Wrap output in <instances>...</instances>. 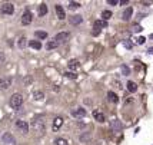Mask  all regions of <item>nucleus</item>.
Returning a JSON list of instances; mask_svg holds the SVG:
<instances>
[{
	"mask_svg": "<svg viewBox=\"0 0 153 145\" xmlns=\"http://www.w3.org/2000/svg\"><path fill=\"white\" fill-rule=\"evenodd\" d=\"M123 45H125L127 49H132V47H133V45H132V43H130L129 40H125V42H123Z\"/></svg>",
	"mask_w": 153,
	"mask_h": 145,
	"instance_id": "473e14b6",
	"label": "nucleus"
},
{
	"mask_svg": "<svg viewBox=\"0 0 153 145\" xmlns=\"http://www.w3.org/2000/svg\"><path fill=\"white\" fill-rule=\"evenodd\" d=\"M82 20L83 19H82V16H80V14H74V16L70 17V23L76 26V25H80V23H82Z\"/></svg>",
	"mask_w": 153,
	"mask_h": 145,
	"instance_id": "f8f14e48",
	"label": "nucleus"
},
{
	"mask_svg": "<svg viewBox=\"0 0 153 145\" xmlns=\"http://www.w3.org/2000/svg\"><path fill=\"white\" fill-rule=\"evenodd\" d=\"M120 71H122V73H123V75H129V73H130V69H129V68H127L126 65H122V68H120Z\"/></svg>",
	"mask_w": 153,
	"mask_h": 145,
	"instance_id": "c85d7f7f",
	"label": "nucleus"
},
{
	"mask_svg": "<svg viewBox=\"0 0 153 145\" xmlns=\"http://www.w3.org/2000/svg\"><path fill=\"white\" fill-rule=\"evenodd\" d=\"M147 52L150 53V55H153V47H150V49H149V50H147Z\"/></svg>",
	"mask_w": 153,
	"mask_h": 145,
	"instance_id": "e433bc0d",
	"label": "nucleus"
},
{
	"mask_svg": "<svg viewBox=\"0 0 153 145\" xmlns=\"http://www.w3.org/2000/svg\"><path fill=\"white\" fill-rule=\"evenodd\" d=\"M127 89H129L130 92H136V91H137V85L130 80V82H127Z\"/></svg>",
	"mask_w": 153,
	"mask_h": 145,
	"instance_id": "412c9836",
	"label": "nucleus"
},
{
	"mask_svg": "<svg viewBox=\"0 0 153 145\" xmlns=\"http://www.w3.org/2000/svg\"><path fill=\"white\" fill-rule=\"evenodd\" d=\"M69 38H70V35H69L67 32H60V33L56 35V39L54 40H56L57 43H65V42L69 40Z\"/></svg>",
	"mask_w": 153,
	"mask_h": 145,
	"instance_id": "20e7f679",
	"label": "nucleus"
},
{
	"mask_svg": "<svg viewBox=\"0 0 153 145\" xmlns=\"http://www.w3.org/2000/svg\"><path fill=\"white\" fill-rule=\"evenodd\" d=\"M12 86V78H0V88L1 89H7Z\"/></svg>",
	"mask_w": 153,
	"mask_h": 145,
	"instance_id": "0eeeda50",
	"label": "nucleus"
},
{
	"mask_svg": "<svg viewBox=\"0 0 153 145\" xmlns=\"http://www.w3.org/2000/svg\"><path fill=\"white\" fill-rule=\"evenodd\" d=\"M33 98L36 99V101H43V99H45V93L42 92V91H36L33 95Z\"/></svg>",
	"mask_w": 153,
	"mask_h": 145,
	"instance_id": "6ab92c4d",
	"label": "nucleus"
},
{
	"mask_svg": "<svg viewBox=\"0 0 153 145\" xmlns=\"http://www.w3.org/2000/svg\"><path fill=\"white\" fill-rule=\"evenodd\" d=\"M57 46H59V43H57L56 40H52V42H47V45H46V47L49 49V50H52V49H56Z\"/></svg>",
	"mask_w": 153,
	"mask_h": 145,
	"instance_id": "4be33fe9",
	"label": "nucleus"
},
{
	"mask_svg": "<svg viewBox=\"0 0 153 145\" xmlns=\"http://www.w3.org/2000/svg\"><path fill=\"white\" fill-rule=\"evenodd\" d=\"M107 99H109L110 102H117V101H119L117 95H116L114 92H109V93H107Z\"/></svg>",
	"mask_w": 153,
	"mask_h": 145,
	"instance_id": "aec40b11",
	"label": "nucleus"
},
{
	"mask_svg": "<svg viewBox=\"0 0 153 145\" xmlns=\"http://www.w3.org/2000/svg\"><path fill=\"white\" fill-rule=\"evenodd\" d=\"M145 42H146V39H145V38H139V39H137V43H139V45H143Z\"/></svg>",
	"mask_w": 153,
	"mask_h": 145,
	"instance_id": "72a5a7b5",
	"label": "nucleus"
},
{
	"mask_svg": "<svg viewBox=\"0 0 153 145\" xmlns=\"http://www.w3.org/2000/svg\"><path fill=\"white\" fill-rule=\"evenodd\" d=\"M4 62V53L0 52V63H3Z\"/></svg>",
	"mask_w": 153,
	"mask_h": 145,
	"instance_id": "c9c22d12",
	"label": "nucleus"
},
{
	"mask_svg": "<svg viewBox=\"0 0 153 145\" xmlns=\"http://www.w3.org/2000/svg\"><path fill=\"white\" fill-rule=\"evenodd\" d=\"M106 26H107V23L105 20H97V22L94 23V29H96V30H100V27H106Z\"/></svg>",
	"mask_w": 153,
	"mask_h": 145,
	"instance_id": "a211bd4d",
	"label": "nucleus"
},
{
	"mask_svg": "<svg viewBox=\"0 0 153 145\" xmlns=\"http://www.w3.org/2000/svg\"><path fill=\"white\" fill-rule=\"evenodd\" d=\"M25 46H26V38H22V39L19 40V47H22V49H23Z\"/></svg>",
	"mask_w": 153,
	"mask_h": 145,
	"instance_id": "7c9ffc66",
	"label": "nucleus"
},
{
	"mask_svg": "<svg viewBox=\"0 0 153 145\" xmlns=\"http://www.w3.org/2000/svg\"><path fill=\"white\" fill-rule=\"evenodd\" d=\"M34 35H36V38H39V39H46L47 38V33L46 32H40V30L34 32Z\"/></svg>",
	"mask_w": 153,
	"mask_h": 145,
	"instance_id": "393cba45",
	"label": "nucleus"
},
{
	"mask_svg": "<svg viewBox=\"0 0 153 145\" xmlns=\"http://www.w3.org/2000/svg\"><path fill=\"white\" fill-rule=\"evenodd\" d=\"M32 19H33L32 13H30L29 10H27V12H25V13H23V16H22V25H25V26L30 25V23H32Z\"/></svg>",
	"mask_w": 153,
	"mask_h": 145,
	"instance_id": "423d86ee",
	"label": "nucleus"
},
{
	"mask_svg": "<svg viewBox=\"0 0 153 145\" xmlns=\"http://www.w3.org/2000/svg\"><path fill=\"white\" fill-rule=\"evenodd\" d=\"M65 76H66V78H69V79H76V76H77V75H76V73H73V72H66V73H65Z\"/></svg>",
	"mask_w": 153,
	"mask_h": 145,
	"instance_id": "c756f323",
	"label": "nucleus"
},
{
	"mask_svg": "<svg viewBox=\"0 0 153 145\" xmlns=\"http://www.w3.org/2000/svg\"><path fill=\"white\" fill-rule=\"evenodd\" d=\"M16 128H17L22 134H27V132H29V124L25 122V121H16Z\"/></svg>",
	"mask_w": 153,
	"mask_h": 145,
	"instance_id": "7ed1b4c3",
	"label": "nucleus"
},
{
	"mask_svg": "<svg viewBox=\"0 0 153 145\" xmlns=\"http://www.w3.org/2000/svg\"><path fill=\"white\" fill-rule=\"evenodd\" d=\"M79 7H80L79 2H70V3H69V9H72V10H73V9H79Z\"/></svg>",
	"mask_w": 153,
	"mask_h": 145,
	"instance_id": "cd10ccee",
	"label": "nucleus"
},
{
	"mask_svg": "<svg viewBox=\"0 0 153 145\" xmlns=\"http://www.w3.org/2000/svg\"><path fill=\"white\" fill-rule=\"evenodd\" d=\"M150 39H153V35H150Z\"/></svg>",
	"mask_w": 153,
	"mask_h": 145,
	"instance_id": "4c0bfd02",
	"label": "nucleus"
},
{
	"mask_svg": "<svg viewBox=\"0 0 153 145\" xmlns=\"http://www.w3.org/2000/svg\"><path fill=\"white\" fill-rule=\"evenodd\" d=\"M10 105L13 108H20L23 105V96L20 93H13L12 98H10Z\"/></svg>",
	"mask_w": 153,
	"mask_h": 145,
	"instance_id": "f257e3e1",
	"label": "nucleus"
},
{
	"mask_svg": "<svg viewBox=\"0 0 153 145\" xmlns=\"http://www.w3.org/2000/svg\"><path fill=\"white\" fill-rule=\"evenodd\" d=\"M33 128L36 129V131L43 132L45 131V122H43L42 119H34L33 121Z\"/></svg>",
	"mask_w": 153,
	"mask_h": 145,
	"instance_id": "6e6552de",
	"label": "nucleus"
},
{
	"mask_svg": "<svg viewBox=\"0 0 153 145\" xmlns=\"http://www.w3.org/2000/svg\"><path fill=\"white\" fill-rule=\"evenodd\" d=\"M69 68H70L72 71L79 69V62H77V60H70V62H69Z\"/></svg>",
	"mask_w": 153,
	"mask_h": 145,
	"instance_id": "b1692460",
	"label": "nucleus"
},
{
	"mask_svg": "<svg viewBox=\"0 0 153 145\" xmlns=\"http://www.w3.org/2000/svg\"><path fill=\"white\" fill-rule=\"evenodd\" d=\"M107 3H109V5H112V6H114V5H117L119 2H117V0H109Z\"/></svg>",
	"mask_w": 153,
	"mask_h": 145,
	"instance_id": "f704fd0d",
	"label": "nucleus"
},
{
	"mask_svg": "<svg viewBox=\"0 0 153 145\" xmlns=\"http://www.w3.org/2000/svg\"><path fill=\"white\" fill-rule=\"evenodd\" d=\"M62 125H63V118H60V116L54 118V121H53V129L54 131H59V128Z\"/></svg>",
	"mask_w": 153,
	"mask_h": 145,
	"instance_id": "9d476101",
	"label": "nucleus"
},
{
	"mask_svg": "<svg viewBox=\"0 0 153 145\" xmlns=\"http://www.w3.org/2000/svg\"><path fill=\"white\" fill-rule=\"evenodd\" d=\"M72 115H73L74 118H83V116H86V109H83V108L73 109V111H72Z\"/></svg>",
	"mask_w": 153,
	"mask_h": 145,
	"instance_id": "1a4fd4ad",
	"label": "nucleus"
},
{
	"mask_svg": "<svg viewBox=\"0 0 153 145\" xmlns=\"http://www.w3.org/2000/svg\"><path fill=\"white\" fill-rule=\"evenodd\" d=\"M93 118L96 119L97 122H100V124H102V122H105V115H103L102 112H99V111H94L93 112Z\"/></svg>",
	"mask_w": 153,
	"mask_h": 145,
	"instance_id": "ddd939ff",
	"label": "nucleus"
},
{
	"mask_svg": "<svg viewBox=\"0 0 153 145\" xmlns=\"http://www.w3.org/2000/svg\"><path fill=\"white\" fill-rule=\"evenodd\" d=\"M1 142L4 145H16V139H14V137L12 134L6 132V134H3V137H1Z\"/></svg>",
	"mask_w": 153,
	"mask_h": 145,
	"instance_id": "f03ea898",
	"label": "nucleus"
},
{
	"mask_svg": "<svg viewBox=\"0 0 153 145\" xmlns=\"http://www.w3.org/2000/svg\"><path fill=\"white\" fill-rule=\"evenodd\" d=\"M29 47H33V49H37V50H39L40 47H42V43H40L39 40H30V42H29Z\"/></svg>",
	"mask_w": 153,
	"mask_h": 145,
	"instance_id": "f3484780",
	"label": "nucleus"
},
{
	"mask_svg": "<svg viewBox=\"0 0 153 145\" xmlns=\"http://www.w3.org/2000/svg\"><path fill=\"white\" fill-rule=\"evenodd\" d=\"M13 12H14V6L12 3H4L1 6V13L3 14H13Z\"/></svg>",
	"mask_w": 153,
	"mask_h": 145,
	"instance_id": "39448f33",
	"label": "nucleus"
},
{
	"mask_svg": "<svg viewBox=\"0 0 153 145\" xmlns=\"http://www.w3.org/2000/svg\"><path fill=\"white\" fill-rule=\"evenodd\" d=\"M56 14H57V17H59V19H62V20L66 17V13H65L63 7L60 6V5H57V6H56Z\"/></svg>",
	"mask_w": 153,
	"mask_h": 145,
	"instance_id": "9b49d317",
	"label": "nucleus"
},
{
	"mask_svg": "<svg viewBox=\"0 0 153 145\" xmlns=\"http://www.w3.org/2000/svg\"><path fill=\"white\" fill-rule=\"evenodd\" d=\"M133 32H136V33L142 32V26H140V25H134V26H133Z\"/></svg>",
	"mask_w": 153,
	"mask_h": 145,
	"instance_id": "2f4dec72",
	"label": "nucleus"
},
{
	"mask_svg": "<svg viewBox=\"0 0 153 145\" xmlns=\"http://www.w3.org/2000/svg\"><path fill=\"white\" fill-rule=\"evenodd\" d=\"M102 17H103V20L106 22V20H109L110 17H112V12L110 10H103L102 12Z\"/></svg>",
	"mask_w": 153,
	"mask_h": 145,
	"instance_id": "5701e85b",
	"label": "nucleus"
},
{
	"mask_svg": "<svg viewBox=\"0 0 153 145\" xmlns=\"http://www.w3.org/2000/svg\"><path fill=\"white\" fill-rule=\"evenodd\" d=\"M132 14H133V9H132V7H127L126 10L123 12V16H122V17H123V20H129L132 17Z\"/></svg>",
	"mask_w": 153,
	"mask_h": 145,
	"instance_id": "4468645a",
	"label": "nucleus"
},
{
	"mask_svg": "<svg viewBox=\"0 0 153 145\" xmlns=\"http://www.w3.org/2000/svg\"><path fill=\"white\" fill-rule=\"evenodd\" d=\"M37 13H39V16H45V14H47V6L45 5V3H42V5L37 7Z\"/></svg>",
	"mask_w": 153,
	"mask_h": 145,
	"instance_id": "dca6fc26",
	"label": "nucleus"
},
{
	"mask_svg": "<svg viewBox=\"0 0 153 145\" xmlns=\"http://www.w3.org/2000/svg\"><path fill=\"white\" fill-rule=\"evenodd\" d=\"M54 145H69V142L65 138H57L54 141Z\"/></svg>",
	"mask_w": 153,
	"mask_h": 145,
	"instance_id": "a878e982",
	"label": "nucleus"
},
{
	"mask_svg": "<svg viewBox=\"0 0 153 145\" xmlns=\"http://www.w3.org/2000/svg\"><path fill=\"white\" fill-rule=\"evenodd\" d=\"M89 139H90V132H86V134H82V135H80V141H82V142H86Z\"/></svg>",
	"mask_w": 153,
	"mask_h": 145,
	"instance_id": "bb28decb",
	"label": "nucleus"
},
{
	"mask_svg": "<svg viewBox=\"0 0 153 145\" xmlns=\"http://www.w3.org/2000/svg\"><path fill=\"white\" fill-rule=\"evenodd\" d=\"M110 125L113 128V131H116V132H119L120 129H122V124H120V121H117V119H113Z\"/></svg>",
	"mask_w": 153,
	"mask_h": 145,
	"instance_id": "2eb2a0df",
	"label": "nucleus"
}]
</instances>
